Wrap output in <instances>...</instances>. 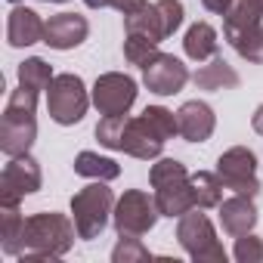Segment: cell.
<instances>
[{
    "label": "cell",
    "instance_id": "obj_1",
    "mask_svg": "<svg viewBox=\"0 0 263 263\" xmlns=\"http://www.w3.org/2000/svg\"><path fill=\"white\" fill-rule=\"evenodd\" d=\"M78 235V226L71 217L56 214V211H41L25 217V232H22V251L19 260H59L71 251Z\"/></svg>",
    "mask_w": 263,
    "mask_h": 263
},
{
    "label": "cell",
    "instance_id": "obj_2",
    "mask_svg": "<svg viewBox=\"0 0 263 263\" xmlns=\"http://www.w3.org/2000/svg\"><path fill=\"white\" fill-rule=\"evenodd\" d=\"M37 140V90L16 87L7 99L4 118H0V152L7 158L28 155Z\"/></svg>",
    "mask_w": 263,
    "mask_h": 263
},
{
    "label": "cell",
    "instance_id": "obj_3",
    "mask_svg": "<svg viewBox=\"0 0 263 263\" xmlns=\"http://www.w3.org/2000/svg\"><path fill=\"white\" fill-rule=\"evenodd\" d=\"M149 183H152V195L155 204L161 211V217H183L186 211L195 208V192H192V174L186 171L183 161L177 158H158L149 171Z\"/></svg>",
    "mask_w": 263,
    "mask_h": 263
},
{
    "label": "cell",
    "instance_id": "obj_4",
    "mask_svg": "<svg viewBox=\"0 0 263 263\" xmlns=\"http://www.w3.org/2000/svg\"><path fill=\"white\" fill-rule=\"evenodd\" d=\"M111 214H115V192L105 186V180H93L90 186L71 195V220L84 241L99 238Z\"/></svg>",
    "mask_w": 263,
    "mask_h": 263
},
{
    "label": "cell",
    "instance_id": "obj_5",
    "mask_svg": "<svg viewBox=\"0 0 263 263\" xmlns=\"http://www.w3.org/2000/svg\"><path fill=\"white\" fill-rule=\"evenodd\" d=\"M183 4L180 0H155V4H146L134 13L124 16V34H143L155 44L167 41L180 25H183Z\"/></svg>",
    "mask_w": 263,
    "mask_h": 263
},
{
    "label": "cell",
    "instance_id": "obj_6",
    "mask_svg": "<svg viewBox=\"0 0 263 263\" xmlns=\"http://www.w3.org/2000/svg\"><path fill=\"white\" fill-rule=\"evenodd\" d=\"M90 102H93V96L87 93L84 78L74 74V71L56 74L53 84H50V90H47V111L62 127L81 124L84 115H87V108H90Z\"/></svg>",
    "mask_w": 263,
    "mask_h": 263
},
{
    "label": "cell",
    "instance_id": "obj_7",
    "mask_svg": "<svg viewBox=\"0 0 263 263\" xmlns=\"http://www.w3.org/2000/svg\"><path fill=\"white\" fill-rule=\"evenodd\" d=\"M177 241L195 263H226V248L220 245L214 223L195 208L177 220Z\"/></svg>",
    "mask_w": 263,
    "mask_h": 263
},
{
    "label": "cell",
    "instance_id": "obj_8",
    "mask_svg": "<svg viewBox=\"0 0 263 263\" xmlns=\"http://www.w3.org/2000/svg\"><path fill=\"white\" fill-rule=\"evenodd\" d=\"M161 211L155 204V195L143 192V189H127L118 201H115V232L118 235H146L155 229Z\"/></svg>",
    "mask_w": 263,
    "mask_h": 263
},
{
    "label": "cell",
    "instance_id": "obj_9",
    "mask_svg": "<svg viewBox=\"0 0 263 263\" xmlns=\"http://www.w3.org/2000/svg\"><path fill=\"white\" fill-rule=\"evenodd\" d=\"M217 177L223 180V186L235 195H248L254 198L260 192V180H257V155L248 146H232L217 158Z\"/></svg>",
    "mask_w": 263,
    "mask_h": 263
},
{
    "label": "cell",
    "instance_id": "obj_10",
    "mask_svg": "<svg viewBox=\"0 0 263 263\" xmlns=\"http://www.w3.org/2000/svg\"><path fill=\"white\" fill-rule=\"evenodd\" d=\"M137 81L124 74V71H105L96 78L90 96L93 105L99 108V115H127L137 102Z\"/></svg>",
    "mask_w": 263,
    "mask_h": 263
},
{
    "label": "cell",
    "instance_id": "obj_11",
    "mask_svg": "<svg viewBox=\"0 0 263 263\" xmlns=\"http://www.w3.org/2000/svg\"><path fill=\"white\" fill-rule=\"evenodd\" d=\"M41 164L31 155H16L4 164V174H0V201H22L25 195L41 192Z\"/></svg>",
    "mask_w": 263,
    "mask_h": 263
},
{
    "label": "cell",
    "instance_id": "obj_12",
    "mask_svg": "<svg viewBox=\"0 0 263 263\" xmlns=\"http://www.w3.org/2000/svg\"><path fill=\"white\" fill-rule=\"evenodd\" d=\"M189 81H192L189 68H186L177 56H171V53H158L149 65H143V84H146L149 93H155V96H174V93H180Z\"/></svg>",
    "mask_w": 263,
    "mask_h": 263
},
{
    "label": "cell",
    "instance_id": "obj_13",
    "mask_svg": "<svg viewBox=\"0 0 263 263\" xmlns=\"http://www.w3.org/2000/svg\"><path fill=\"white\" fill-rule=\"evenodd\" d=\"M121 152L130 158H140V161H155L164 152V140L149 127V121L143 115H137V118H127V124H124Z\"/></svg>",
    "mask_w": 263,
    "mask_h": 263
},
{
    "label": "cell",
    "instance_id": "obj_14",
    "mask_svg": "<svg viewBox=\"0 0 263 263\" xmlns=\"http://www.w3.org/2000/svg\"><path fill=\"white\" fill-rule=\"evenodd\" d=\"M90 34V22L78 13H56L47 19L44 28V44L50 50H74L87 41Z\"/></svg>",
    "mask_w": 263,
    "mask_h": 263
},
{
    "label": "cell",
    "instance_id": "obj_15",
    "mask_svg": "<svg viewBox=\"0 0 263 263\" xmlns=\"http://www.w3.org/2000/svg\"><path fill=\"white\" fill-rule=\"evenodd\" d=\"M177 121H180V137L186 143H208L217 130V115L204 99L183 102L177 111Z\"/></svg>",
    "mask_w": 263,
    "mask_h": 263
},
{
    "label": "cell",
    "instance_id": "obj_16",
    "mask_svg": "<svg viewBox=\"0 0 263 263\" xmlns=\"http://www.w3.org/2000/svg\"><path fill=\"white\" fill-rule=\"evenodd\" d=\"M44 28H47V22L34 10L16 4L10 10V19H7V44L16 50L31 47V44H44Z\"/></svg>",
    "mask_w": 263,
    "mask_h": 263
},
{
    "label": "cell",
    "instance_id": "obj_17",
    "mask_svg": "<svg viewBox=\"0 0 263 263\" xmlns=\"http://www.w3.org/2000/svg\"><path fill=\"white\" fill-rule=\"evenodd\" d=\"M217 211H220L223 232L232 235V238H238L245 232H254V226H257V208H254V198H248V195L232 192V198H223Z\"/></svg>",
    "mask_w": 263,
    "mask_h": 263
},
{
    "label": "cell",
    "instance_id": "obj_18",
    "mask_svg": "<svg viewBox=\"0 0 263 263\" xmlns=\"http://www.w3.org/2000/svg\"><path fill=\"white\" fill-rule=\"evenodd\" d=\"M223 37L229 47L251 65H263V22L251 25H223Z\"/></svg>",
    "mask_w": 263,
    "mask_h": 263
},
{
    "label": "cell",
    "instance_id": "obj_19",
    "mask_svg": "<svg viewBox=\"0 0 263 263\" xmlns=\"http://www.w3.org/2000/svg\"><path fill=\"white\" fill-rule=\"evenodd\" d=\"M192 84H195L198 90L220 93V90H235V87L241 84V78H238V71H235V68H232L226 59L214 56V59H208L201 68H195V74H192Z\"/></svg>",
    "mask_w": 263,
    "mask_h": 263
},
{
    "label": "cell",
    "instance_id": "obj_20",
    "mask_svg": "<svg viewBox=\"0 0 263 263\" xmlns=\"http://www.w3.org/2000/svg\"><path fill=\"white\" fill-rule=\"evenodd\" d=\"M22 232H25V214L19 211V201H0V248L7 257H19Z\"/></svg>",
    "mask_w": 263,
    "mask_h": 263
},
{
    "label": "cell",
    "instance_id": "obj_21",
    "mask_svg": "<svg viewBox=\"0 0 263 263\" xmlns=\"http://www.w3.org/2000/svg\"><path fill=\"white\" fill-rule=\"evenodd\" d=\"M183 50L192 62H208L220 53V37H217V28L211 22H195L189 25L186 37H183Z\"/></svg>",
    "mask_w": 263,
    "mask_h": 263
},
{
    "label": "cell",
    "instance_id": "obj_22",
    "mask_svg": "<svg viewBox=\"0 0 263 263\" xmlns=\"http://www.w3.org/2000/svg\"><path fill=\"white\" fill-rule=\"evenodd\" d=\"M74 174L78 177H87V180H118L121 177V164L115 158H105L99 152H78L74 155Z\"/></svg>",
    "mask_w": 263,
    "mask_h": 263
},
{
    "label": "cell",
    "instance_id": "obj_23",
    "mask_svg": "<svg viewBox=\"0 0 263 263\" xmlns=\"http://www.w3.org/2000/svg\"><path fill=\"white\" fill-rule=\"evenodd\" d=\"M223 180L217 177V171H198L192 174V192H195V208L208 211V208H220L223 201Z\"/></svg>",
    "mask_w": 263,
    "mask_h": 263
},
{
    "label": "cell",
    "instance_id": "obj_24",
    "mask_svg": "<svg viewBox=\"0 0 263 263\" xmlns=\"http://www.w3.org/2000/svg\"><path fill=\"white\" fill-rule=\"evenodd\" d=\"M53 65L47 62V59H41V56H31V59H25L22 65H19V84L22 87H31V90H50V84H53Z\"/></svg>",
    "mask_w": 263,
    "mask_h": 263
},
{
    "label": "cell",
    "instance_id": "obj_25",
    "mask_svg": "<svg viewBox=\"0 0 263 263\" xmlns=\"http://www.w3.org/2000/svg\"><path fill=\"white\" fill-rule=\"evenodd\" d=\"M143 118L149 121V127L167 143L174 137H180V121H177V111L164 108V105H146L143 108Z\"/></svg>",
    "mask_w": 263,
    "mask_h": 263
},
{
    "label": "cell",
    "instance_id": "obj_26",
    "mask_svg": "<svg viewBox=\"0 0 263 263\" xmlns=\"http://www.w3.org/2000/svg\"><path fill=\"white\" fill-rule=\"evenodd\" d=\"M161 50H158V44L155 41H149V37H143V34H124V59L130 62V65H149L155 56H158Z\"/></svg>",
    "mask_w": 263,
    "mask_h": 263
},
{
    "label": "cell",
    "instance_id": "obj_27",
    "mask_svg": "<svg viewBox=\"0 0 263 263\" xmlns=\"http://www.w3.org/2000/svg\"><path fill=\"white\" fill-rule=\"evenodd\" d=\"M124 124H127V115H102L99 124H96V140H99V146H105L111 152H121Z\"/></svg>",
    "mask_w": 263,
    "mask_h": 263
},
{
    "label": "cell",
    "instance_id": "obj_28",
    "mask_svg": "<svg viewBox=\"0 0 263 263\" xmlns=\"http://www.w3.org/2000/svg\"><path fill=\"white\" fill-rule=\"evenodd\" d=\"M152 254H149V248L140 241V235H121L118 238V245L111 248V260L115 263H143V260H149Z\"/></svg>",
    "mask_w": 263,
    "mask_h": 263
},
{
    "label": "cell",
    "instance_id": "obj_29",
    "mask_svg": "<svg viewBox=\"0 0 263 263\" xmlns=\"http://www.w3.org/2000/svg\"><path fill=\"white\" fill-rule=\"evenodd\" d=\"M232 257L238 263H263V238L254 235V232H245L235 238V248H232Z\"/></svg>",
    "mask_w": 263,
    "mask_h": 263
},
{
    "label": "cell",
    "instance_id": "obj_30",
    "mask_svg": "<svg viewBox=\"0 0 263 263\" xmlns=\"http://www.w3.org/2000/svg\"><path fill=\"white\" fill-rule=\"evenodd\" d=\"M105 4L111 7V10H118V13H134V10H140L143 4H146V0H105Z\"/></svg>",
    "mask_w": 263,
    "mask_h": 263
},
{
    "label": "cell",
    "instance_id": "obj_31",
    "mask_svg": "<svg viewBox=\"0 0 263 263\" xmlns=\"http://www.w3.org/2000/svg\"><path fill=\"white\" fill-rule=\"evenodd\" d=\"M229 4H232V0H201V7H204L208 13H217V16H223V13L229 10Z\"/></svg>",
    "mask_w": 263,
    "mask_h": 263
},
{
    "label": "cell",
    "instance_id": "obj_32",
    "mask_svg": "<svg viewBox=\"0 0 263 263\" xmlns=\"http://www.w3.org/2000/svg\"><path fill=\"white\" fill-rule=\"evenodd\" d=\"M251 127H254V134H260V137H263V102L254 108V115H251Z\"/></svg>",
    "mask_w": 263,
    "mask_h": 263
},
{
    "label": "cell",
    "instance_id": "obj_33",
    "mask_svg": "<svg viewBox=\"0 0 263 263\" xmlns=\"http://www.w3.org/2000/svg\"><path fill=\"white\" fill-rule=\"evenodd\" d=\"M84 4L90 7V10H105L108 4H105V0H84Z\"/></svg>",
    "mask_w": 263,
    "mask_h": 263
},
{
    "label": "cell",
    "instance_id": "obj_34",
    "mask_svg": "<svg viewBox=\"0 0 263 263\" xmlns=\"http://www.w3.org/2000/svg\"><path fill=\"white\" fill-rule=\"evenodd\" d=\"M44 4H65V0H44Z\"/></svg>",
    "mask_w": 263,
    "mask_h": 263
},
{
    "label": "cell",
    "instance_id": "obj_35",
    "mask_svg": "<svg viewBox=\"0 0 263 263\" xmlns=\"http://www.w3.org/2000/svg\"><path fill=\"white\" fill-rule=\"evenodd\" d=\"M254 4H257V7H260V13H263V0H254Z\"/></svg>",
    "mask_w": 263,
    "mask_h": 263
},
{
    "label": "cell",
    "instance_id": "obj_36",
    "mask_svg": "<svg viewBox=\"0 0 263 263\" xmlns=\"http://www.w3.org/2000/svg\"><path fill=\"white\" fill-rule=\"evenodd\" d=\"M10 4H22V0H10Z\"/></svg>",
    "mask_w": 263,
    "mask_h": 263
}]
</instances>
